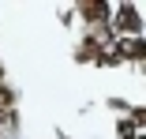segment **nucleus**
Returning <instances> with one entry per match:
<instances>
[{"instance_id": "f257e3e1", "label": "nucleus", "mask_w": 146, "mask_h": 139, "mask_svg": "<svg viewBox=\"0 0 146 139\" xmlns=\"http://www.w3.org/2000/svg\"><path fill=\"white\" fill-rule=\"evenodd\" d=\"M101 15H105V8H98V4H94V8H86V19H101Z\"/></svg>"}]
</instances>
